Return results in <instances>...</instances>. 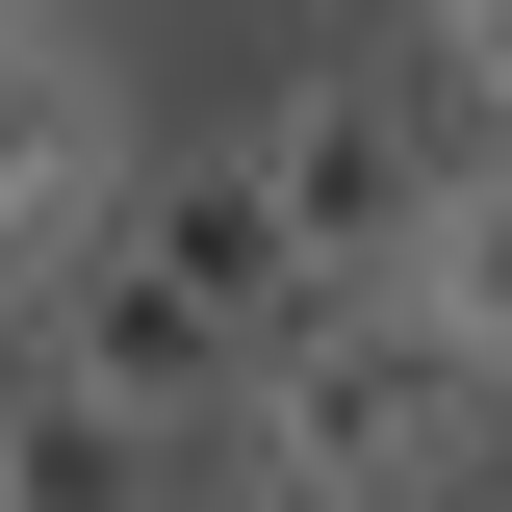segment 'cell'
<instances>
[{"mask_svg":"<svg viewBox=\"0 0 512 512\" xmlns=\"http://www.w3.org/2000/svg\"><path fill=\"white\" fill-rule=\"evenodd\" d=\"M512 384L461 359V333L410 308H282L231 384V512H461V461H487Z\"/></svg>","mask_w":512,"mask_h":512,"instance_id":"obj_1","label":"cell"},{"mask_svg":"<svg viewBox=\"0 0 512 512\" xmlns=\"http://www.w3.org/2000/svg\"><path fill=\"white\" fill-rule=\"evenodd\" d=\"M231 180H256V231H282L308 308H384L410 231H436V103H410V77H282V103L231 128Z\"/></svg>","mask_w":512,"mask_h":512,"instance_id":"obj_2","label":"cell"},{"mask_svg":"<svg viewBox=\"0 0 512 512\" xmlns=\"http://www.w3.org/2000/svg\"><path fill=\"white\" fill-rule=\"evenodd\" d=\"M128 180H154V128H128L103 26H52V0H26V52H0V333L128 231Z\"/></svg>","mask_w":512,"mask_h":512,"instance_id":"obj_3","label":"cell"},{"mask_svg":"<svg viewBox=\"0 0 512 512\" xmlns=\"http://www.w3.org/2000/svg\"><path fill=\"white\" fill-rule=\"evenodd\" d=\"M26 333H52V359L77 384H103V410H154V436H231V384H256V333L231 308H205V282H180V256H154V231H103V256H77V282H52V308H26Z\"/></svg>","mask_w":512,"mask_h":512,"instance_id":"obj_4","label":"cell"},{"mask_svg":"<svg viewBox=\"0 0 512 512\" xmlns=\"http://www.w3.org/2000/svg\"><path fill=\"white\" fill-rule=\"evenodd\" d=\"M0 487H26V512H180V436L103 410L77 359H26V384H0Z\"/></svg>","mask_w":512,"mask_h":512,"instance_id":"obj_5","label":"cell"},{"mask_svg":"<svg viewBox=\"0 0 512 512\" xmlns=\"http://www.w3.org/2000/svg\"><path fill=\"white\" fill-rule=\"evenodd\" d=\"M410 333H461V359L512 384V154H436V231H410V282H384Z\"/></svg>","mask_w":512,"mask_h":512,"instance_id":"obj_6","label":"cell"},{"mask_svg":"<svg viewBox=\"0 0 512 512\" xmlns=\"http://www.w3.org/2000/svg\"><path fill=\"white\" fill-rule=\"evenodd\" d=\"M128 231L180 256V282H205L231 333H282V308H308V282H282V231H256V180H231V154H154V180H128Z\"/></svg>","mask_w":512,"mask_h":512,"instance_id":"obj_7","label":"cell"},{"mask_svg":"<svg viewBox=\"0 0 512 512\" xmlns=\"http://www.w3.org/2000/svg\"><path fill=\"white\" fill-rule=\"evenodd\" d=\"M0 52H26V0H0Z\"/></svg>","mask_w":512,"mask_h":512,"instance_id":"obj_8","label":"cell"},{"mask_svg":"<svg viewBox=\"0 0 512 512\" xmlns=\"http://www.w3.org/2000/svg\"><path fill=\"white\" fill-rule=\"evenodd\" d=\"M0 512H26V487H0Z\"/></svg>","mask_w":512,"mask_h":512,"instance_id":"obj_9","label":"cell"},{"mask_svg":"<svg viewBox=\"0 0 512 512\" xmlns=\"http://www.w3.org/2000/svg\"><path fill=\"white\" fill-rule=\"evenodd\" d=\"M487 512H512V487H487Z\"/></svg>","mask_w":512,"mask_h":512,"instance_id":"obj_10","label":"cell"}]
</instances>
